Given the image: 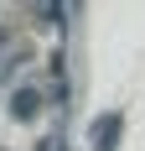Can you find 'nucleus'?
<instances>
[{"label": "nucleus", "instance_id": "f257e3e1", "mask_svg": "<svg viewBox=\"0 0 145 151\" xmlns=\"http://www.w3.org/2000/svg\"><path fill=\"white\" fill-rule=\"evenodd\" d=\"M11 109L21 115V120H26V115H36V94H31V89H21V94L11 99Z\"/></svg>", "mask_w": 145, "mask_h": 151}]
</instances>
